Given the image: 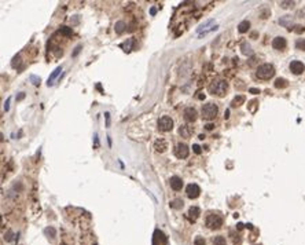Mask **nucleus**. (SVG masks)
<instances>
[{
    "mask_svg": "<svg viewBox=\"0 0 305 245\" xmlns=\"http://www.w3.org/2000/svg\"><path fill=\"white\" fill-rule=\"evenodd\" d=\"M44 233L47 234L48 237H51V238H54L55 236H56V231H55L54 227H47V229L44 230Z\"/></svg>",
    "mask_w": 305,
    "mask_h": 245,
    "instance_id": "nucleus-27",
    "label": "nucleus"
},
{
    "mask_svg": "<svg viewBox=\"0 0 305 245\" xmlns=\"http://www.w3.org/2000/svg\"><path fill=\"white\" fill-rule=\"evenodd\" d=\"M59 32H61L62 35H65V36H69V35H71V28H67V26H62V28L59 29Z\"/></svg>",
    "mask_w": 305,
    "mask_h": 245,
    "instance_id": "nucleus-28",
    "label": "nucleus"
},
{
    "mask_svg": "<svg viewBox=\"0 0 305 245\" xmlns=\"http://www.w3.org/2000/svg\"><path fill=\"white\" fill-rule=\"evenodd\" d=\"M24 96H25V94H24V92H21V94H19V96H18L17 99H18V101H21V99H24Z\"/></svg>",
    "mask_w": 305,
    "mask_h": 245,
    "instance_id": "nucleus-41",
    "label": "nucleus"
},
{
    "mask_svg": "<svg viewBox=\"0 0 305 245\" xmlns=\"http://www.w3.org/2000/svg\"><path fill=\"white\" fill-rule=\"evenodd\" d=\"M257 101H250L249 103V110L250 112H256V108H257Z\"/></svg>",
    "mask_w": 305,
    "mask_h": 245,
    "instance_id": "nucleus-30",
    "label": "nucleus"
},
{
    "mask_svg": "<svg viewBox=\"0 0 305 245\" xmlns=\"http://www.w3.org/2000/svg\"><path fill=\"white\" fill-rule=\"evenodd\" d=\"M154 147H155L157 151H159V153H164L166 149H168V142L165 141V139H157L155 143H154Z\"/></svg>",
    "mask_w": 305,
    "mask_h": 245,
    "instance_id": "nucleus-14",
    "label": "nucleus"
},
{
    "mask_svg": "<svg viewBox=\"0 0 305 245\" xmlns=\"http://www.w3.org/2000/svg\"><path fill=\"white\" fill-rule=\"evenodd\" d=\"M206 226L212 230H217L223 226V218L219 214H210L206 218Z\"/></svg>",
    "mask_w": 305,
    "mask_h": 245,
    "instance_id": "nucleus-4",
    "label": "nucleus"
},
{
    "mask_svg": "<svg viewBox=\"0 0 305 245\" xmlns=\"http://www.w3.org/2000/svg\"><path fill=\"white\" fill-rule=\"evenodd\" d=\"M196 110L194 109V108H187L186 110H184V120L187 121V123H193V121H195L196 120Z\"/></svg>",
    "mask_w": 305,
    "mask_h": 245,
    "instance_id": "nucleus-11",
    "label": "nucleus"
},
{
    "mask_svg": "<svg viewBox=\"0 0 305 245\" xmlns=\"http://www.w3.org/2000/svg\"><path fill=\"white\" fill-rule=\"evenodd\" d=\"M243 227H245V224H243V223H238V224H236V229L238 230H242Z\"/></svg>",
    "mask_w": 305,
    "mask_h": 245,
    "instance_id": "nucleus-40",
    "label": "nucleus"
},
{
    "mask_svg": "<svg viewBox=\"0 0 305 245\" xmlns=\"http://www.w3.org/2000/svg\"><path fill=\"white\" fill-rule=\"evenodd\" d=\"M296 48L301 50V51H305V39H298L296 41Z\"/></svg>",
    "mask_w": 305,
    "mask_h": 245,
    "instance_id": "nucleus-26",
    "label": "nucleus"
},
{
    "mask_svg": "<svg viewBox=\"0 0 305 245\" xmlns=\"http://www.w3.org/2000/svg\"><path fill=\"white\" fill-rule=\"evenodd\" d=\"M188 153H190V149L186 143H179L175 149V154L177 158H187L188 157Z\"/></svg>",
    "mask_w": 305,
    "mask_h": 245,
    "instance_id": "nucleus-8",
    "label": "nucleus"
},
{
    "mask_svg": "<svg viewBox=\"0 0 305 245\" xmlns=\"http://www.w3.org/2000/svg\"><path fill=\"white\" fill-rule=\"evenodd\" d=\"M213 24V19H209V21H206L205 24H202L198 29H196V33L199 35V37H202V36H205V35H208L209 32L212 31H216L217 29V26H213V28H209L210 25Z\"/></svg>",
    "mask_w": 305,
    "mask_h": 245,
    "instance_id": "nucleus-6",
    "label": "nucleus"
},
{
    "mask_svg": "<svg viewBox=\"0 0 305 245\" xmlns=\"http://www.w3.org/2000/svg\"><path fill=\"white\" fill-rule=\"evenodd\" d=\"M61 72H62V66H58V68H56V69H55V70L51 73V76L48 77V81H47V86H48V87H51V86L54 84L55 79H56V77L61 74Z\"/></svg>",
    "mask_w": 305,
    "mask_h": 245,
    "instance_id": "nucleus-15",
    "label": "nucleus"
},
{
    "mask_svg": "<svg viewBox=\"0 0 305 245\" xmlns=\"http://www.w3.org/2000/svg\"><path fill=\"white\" fill-rule=\"evenodd\" d=\"M286 46H287V41L282 36H278V37H275L272 40V47L275 50H283V48H286Z\"/></svg>",
    "mask_w": 305,
    "mask_h": 245,
    "instance_id": "nucleus-10",
    "label": "nucleus"
},
{
    "mask_svg": "<svg viewBox=\"0 0 305 245\" xmlns=\"http://www.w3.org/2000/svg\"><path fill=\"white\" fill-rule=\"evenodd\" d=\"M193 128L191 127H188V125H183V127H180V129H179V134L183 136V138H190L191 136V134H193Z\"/></svg>",
    "mask_w": 305,
    "mask_h": 245,
    "instance_id": "nucleus-16",
    "label": "nucleus"
},
{
    "mask_svg": "<svg viewBox=\"0 0 305 245\" xmlns=\"http://www.w3.org/2000/svg\"><path fill=\"white\" fill-rule=\"evenodd\" d=\"M199 215H201V209L198 206H191L188 209V219H190V222H195L199 218Z\"/></svg>",
    "mask_w": 305,
    "mask_h": 245,
    "instance_id": "nucleus-13",
    "label": "nucleus"
},
{
    "mask_svg": "<svg viewBox=\"0 0 305 245\" xmlns=\"http://www.w3.org/2000/svg\"><path fill=\"white\" fill-rule=\"evenodd\" d=\"M169 183H171V187H172L175 191H179V190H181V187H183V181H181V178H179V176H172L171 181H169Z\"/></svg>",
    "mask_w": 305,
    "mask_h": 245,
    "instance_id": "nucleus-12",
    "label": "nucleus"
},
{
    "mask_svg": "<svg viewBox=\"0 0 305 245\" xmlns=\"http://www.w3.org/2000/svg\"><path fill=\"white\" fill-rule=\"evenodd\" d=\"M275 88H279V90H283V88H286L287 86H289V83H287V80L286 79H282V77H279V79L275 80L274 83Z\"/></svg>",
    "mask_w": 305,
    "mask_h": 245,
    "instance_id": "nucleus-18",
    "label": "nucleus"
},
{
    "mask_svg": "<svg viewBox=\"0 0 305 245\" xmlns=\"http://www.w3.org/2000/svg\"><path fill=\"white\" fill-rule=\"evenodd\" d=\"M186 193H187V197L188 198H191V200H195V198L199 197V194H201V189H199V186H198V185H195V183H191V185H188V186H187Z\"/></svg>",
    "mask_w": 305,
    "mask_h": 245,
    "instance_id": "nucleus-7",
    "label": "nucleus"
},
{
    "mask_svg": "<svg viewBox=\"0 0 305 245\" xmlns=\"http://www.w3.org/2000/svg\"><path fill=\"white\" fill-rule=\"evenodd\" d=\"M249 92H250V94H260V90H258V88H250V90H249Z\"/></svg>",
    "mask_w": 305,
    "mask_h": 245,
    "instance_id": "nucleus-36",
    "label": "nucleus"
},
{
    "mask_svg": "<svg viewBox=\"0 0 305 245\" xmlns=\"http://www.w3.org/2000/svg\"><path fill=\"white\" fill-rule=\"evenodd\" d=\"M275 74V68L271 63H263L257 68L256 76L261 80H269Z\"/></svg>",
    "mask_w": 305,
    "mask_h": 245,
    "instance_id": "nucleus-2",
    "label": "nucleus"
},
{
    "mask_svg": "<svg viewBox=\"0 0 305 245\" xmlns=\"http://www.w3.org/2000/svg\"><path fill=\"white\" fill-rule=\"evenodd\" d=\"M249 28H250V22H249V21H242L241 24L238 25L239 33H246V32L249 31Z\"/></svg>",
    "mask_w": 305,
    "mask_h": 245,
    "instance_id": "nucleus-19",
    "label": "nucleus"
},
{
    "mask_svg": "<svg viewBox=\"0 0 305 245\" xmlns=\"http://www.w3.org/2000/svg\"><path fill=\"white\" fill-rule=\"evenodd\" d=\"M304 69L305 66L301 61H291V63H290V70L294 74H301L304 72Z\"/></svg>",
    "mask_w": 305,
    "mask_h": 245,
    "instance_id": "nucleus-9",
    "label": "nucleus"
},
{
    "mask_svg": "<svg viewBox=\"0 0 305 245\" xmlns=\"http://www.w3.org/2000/svg\"><path fill=\"white\" fill-rule=\"evenodd\" d=\"M155 11H157V10H155L154 7H153L151 10H150V14H151V15H154V14H155Z\"/></svg>",
    "mask_w": 305,
    "mask_h": 245,
    "instance_id": "nucleus-43",
    "label": "nucleus"
},
{
    "mask_svg": "<svg viewBox=\"0 0 305 245\" xmlns=\"http://www.w3.org/2000/svg\"><path fill=\"white\" fill-rule=\"evenodd\" d=\"M80 50H81V46H78V47H76V50H74V52H73V56H76L80 52Z\"/></svg>",
    "mask_w": 305,
    "mask_h": 245,
    "instance_id": "nucleus-38",
    "label": "nucleus"
},
{
    "mask_svg": "<svg viewBox=\"0 0 305 245\" xmlns=\"http://www.w3.org/2000/svg\"><path fill=\"white\" fill-rule=\"evenodd\" d=\"M171 206H172L173 209H181L183 208V200H180V198L173 200L172 203H171Z\"/></svg>",
    "mask_w": 305,
    "mask_h": 245,
    "instance_id": "nucleus-21",
    "label": "nucleus"
},
{
    "mask_svg": "<svg viewBox=\"0 0 305 245\" xmlns=\"http://www.w3.org/2000/svg\"><path fill=\"white\" fill-rule=\"evenodd\" d=\"M245 101H246L245 95H236L234 99H232V102H231V106H232V108H238V106L243 105V103H245Z\"/></svg>",
    "mask_w": 305,
    "mask_h": 245,
    "instance_id": "nucleus-17",
    "label": "nucleus"
},
{
    "mask_svg": "<svg viewBox=\"0 0 305 245\" xmlns=\"http://www.w3.org/2000/svg\"><path fill=\"white\" fill-rule=\"evenodd\" d=\"M296 32L297 33H302V32H305V28L304 26H296Z\"/></svg>",
    "mask_w": 305,
    "mask_h": 245,
    "instance_id": "nucleus-37",
    "label": "nucleus"
},
{
    "mask_svg": "<svg viewBox=\"0 0 305 245\" xmlns=\"http://www.w3.org/2000/svg\"><path fill=\"white\" fill-rule=\"evenodd\" d=\"M193 150H194V153H196V154H201V146H198V145H193Z\"/></svg>",
    "mask_w": 305,
    "mask_h": 245,
    "instance_id": "nucleus-33",
    "label": "nucleus"
},
{
    "mask_svg": "<svg viewBox=\"0 0 305 245\" xmlns=\"http://www.w3.org/2000/svg\"><path fill=\"white\" fill-rule=\"evenodd\" d=\"M10 102H11V98H7V101L4 102V110L6 112L10 110Z\"/></svg>",
    "mask_w": 305,
    "mask_h": 245,
    "instance_id": "nucleus-34",
    "label": "nucleus"
},
{
    "mask_svg": "<svg viewBox=\"0 0 305 245\" xmlns=\"http://www.w3.org/2000/svg\"><path fill=\"white\" fill-rule=\"evenodd\" d=\"M132 44H133V40H132V39H128V40H126L125 43L122 44V48H124V51H125V52H129V51L132 50Z\"/></svg>",
    "mask_w": 305,
    "mask_h": 245,
    "instance_id": "nucleus-23",
    "label": "nucleus"
},
{
    "mask_svg": "<svg viewBox=\"0 0 305 245\" xmlns=\"http://www.w3.org/2000/svg\"><path fill=\"white\" fill-rule=\"evenodd\" d=\"M173 128V120L168 116H162L161 119L158 120V129H161L162 132H168L172 131Z\"/></svg>",
    "mask_w": 305,
    "mask_h": 245,
    "instance_id": "nucleus-5",
    "label": "nucleus"
},
{
    "mask_svg": "<svg viewBox=\"0 0 305 245\" xmlns=\"http://www.w3.org/2000/svg\"><path fill=\"white\" fill-rule=\"evenodd\" d=\"M228 90V83L226 80H216L209 86V92L217 96H224Z\"/></svg>",
    "mask_w": 305,
    "mask_h": 245,
    "instance_id": "nucleus-1",
    "label": "nucleus"
},
{
    "mask_svg": "<svg viewBox=\"0 0 305 245\" xmlns=\"http://www.w3.org/2000/svg\"><path fill=\"white\" fill-rule=\"evenodd\" d=\"M230 236H231V238H232V244L234 245H241L242 244V238H241L239 234H236V233H234V231H230Z\"/></svg>",
    "mask_w": 305,
    "mask_h": 245,
    "instance_id": "nucleus-20",
    "label": "nucleus"
},
{
    "mask_svg": "<svg viewBox=\"0 0 305 245\" xmlns=\"http://www.w3.org/2000/svg\"><path fill=\"white\" fill-rule=\"evenodd\" d=\"M30 81L34 84V86H39L40 84V77H37V76H34V74H32L30 76Z\"/></svg>",
    "mask_w": 305,
    "mask_h": 245,
    "instance_id": "nucleus-31",
    "label": "nucleus"
},
{
    "mask_svg": "<svg viewBox=\"0 0 305 245\" xmlns=\"http://www.w3.org/2000/svg\"><path fill=\"white\" fill-rule=\"evenodd\" d=\"M241 50H242V52L245 54V55H250L251 54V48H250V46H249L247 43H243L242 47H241Z\"/></svg>",
    "mask_w": 305,
    "mask_h": 245,
    "instance_id": "nucleus-25",
    "label": "nucleus"
},
{
    "mask_svg": "<svg viewBox=\"0 0 305 245\" xmlns=\"http://www.w3.org/2000/svg\"><path fill=\"white\" fill-rule=\"evenodd\" d=\"M293 4H294V1H282L281 6L283 8H289V7H293Z\"/></svg>",
    "mask_w": 305,
    "mask_h": 245,
    "instance_id": "nucleus-32",
    "label": "nucleus"
},
{
    "mask_svg": "<svg viewBox=\"0 0 305 245\" xmlns=\"http://www.w3.org/2000/svg\"><path fill=\"white\" fill-rule=\"evenodd\" d=\"M224 117H226V119H228V117H230V110H226V113H224Z\"/></svg>",
    "mask_w": 305,
    "mask_h": 245,
    "instance_id": "nucleus-42",
    "label": "nucleus"
},
{
    "mask_svg": "<svg viewBox=\"0 0 305 245\" xmlns=\"http://www.w3.org/2000/svg\"><path fill=\"white\" fill-rule=\"evenodd\" d=\"M194 245H206V242H205V240L202 237H196L194 240Z\"/></svg>",
    "mask_w": 305,
    "mask_h": 245,
    "instance_id": "nucleus-29",
    "label": "nucleus"
},
{
    "mask_svg": "<svg viewBox=\"0 0 305 245\" xmlns=\"http://www.w3.org/2000/svg\"><path fill=\"white\" fill-rule=\"evenodd\" d=\"M125 22H122V21H120V22H117V24H116V28H114V29H116V32H117V33H122V32H124V29H125Z\"/></svg>",
    "mask_w": 305,
    "mask_h": 245,
    "instance_id": "nucleus-24",
    "label": "nucleus"
},
{
    "mask_svg": "<svg viewBox=\"0 0 305 245\" xmlns=\"http://www.w3.org/2000/svg\"><path fill=\"white\" fill-rule=\"evenodd\" d=\"M201 113H202L203 120H213L219 113V108L216 103H206V105H203Z\"/></svg>",
    "mask_w": 305,
    "mask_h": 245,
    "instance_id": "nucleus-3",
    "label": "nucleus"
},
{
    "mask_svg": "<svg viewBox=\"0 0 305 245\" xmlns=\"http://www.w3.org/2000/svg\"><path fill=\"white\" fill-rule=\"evenodd\" d=\"M105 117H106V125L110 127V114L109 113H105Z\"/></svg>",
    "mask_w": 305,
    "mask_h": 245,
    "instance_id": "nucleus-35",
    "label": "nucleus"
},
{
    "mask_svg": "<svg viewBox=\"0 0 305 245\" xmlns=\"http://www.w3.org/2000/svg\"><path fill=\"white\" fill-rule=\"evenodd\" d=\"M213 124H206V125H205V128H206V129H208V131H212V129H213Z\"/></svg>",
    "mask_w": 305,
    "mask_h": 245,
    "instance_id": "nucleus-39",
    "label": "nucleus"
},
{
    "mask_svg": "<svg viewBox=\"0 0 305 245\" xmlns=\"http://www.w3.org/2000/svg\"><path fill=\"white\" fill-rule=\"evenodd\" d=\"M213 245H227V242H226V238L221 237V236L214 237V238H213Z\"/></svg>",
    "mask_w": 305,
    "mask_h": 245,
    "instance_id": "nucleus-22",
    "label": "nucleus"
}]
</instances>
